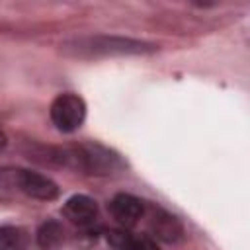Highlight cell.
<instances>
[{
  "mask_svg": "<svg viewBox=\"0 0 250 250\" xmlns=\"http://www.w3.org/2000/svg\"><path fill=\"white\" fill-rule=\"evenodd\" d=\"M125 250H160L156 240L146 234H131Z\"/></svg>",
  "mask_w": 250,
  "mask_h": 250,
  "instance_id": "30bf717a",
  "label": "cell"
},
{
  "mask_svg": "<svg viewBox=\"0 0 250 250\" xmlns=\"http://www.w3.org/2000/svg\"><path fill=\"white\" fill-rule=\"evenodd\" d=\"M4 146H6V135H4L2 131H0V150H2Z\"/></svg>",
  "mask_w": 250,
  "mask_h": 250,
  "instance_id": "8fae6325",
  "label": "cell"
},
{
  "mask_svg": "<svg viewBox=\"0 0 250 250\" xmlns=\"http://www.w3.org/2000/svg\"><path fill=\"white\" fill-rule=\"evenodd\" d=\"M62 160H68L72 166H76L88 174H111V172L123 168V162L115 152H111L109 148L96 145V143H86V145H78L70 150H64Z\"/></svg>",
  "mask_w": 250,
  "mask_h": 250,
  "instance_id": "7a4b0ae2",
  "label": "cell"
},
{
  "mask_svg": "<svg viewBox=\"0 0 250 250\" xmlns=\"http://www.w3.org/2000/svg\"><path fill=\"white\" fill-rule=\"evenodd\" d=\"M62 213L74 225L88 227L98 219V203L92 197L84 195V193H76V195L66 199V203L62 207Z\"/></svg>",
  "mask_w": 250,
  "mask_h": 250,
  "instance_id": "52a82bcc",
  "label": "cell"
},
{
  "mask_svg": "<svg viewBox=\"0 0 250 250\" xmlns=\"http://www.w3.org/2000/svg\"><path fill=\"white\" fill-rule=\"evenodd\" d=\"M62 227L57 221H45L37 230V244L43 250H53L62 242Z\"/></svg>",
  "mask_w": 250,
  "mask_h": 250,
  "instance_id": "ba28073f",
  "label": "cell"
},
{
  "mask_svg": "<svg viewBox=\"0 0 250 250\" xmlns=\"http://www.w3.org/2000/svg\"><path fill=\"white\" fill-rule=\"evenodd\" d=\"M150 232L158 240L168 242V244H174V242H180L184 238V225L172 213H168L164 209H152V215H150Z\"/></svg>",
  "mask_w": 250,
  "mask_h": 250,
  "instance_id": "5b68a950",
  "label": "cell"
},
{
  "mask_svg": "<svg viewBox=\"0 0 250 250\" xmlns=\"http://www.w3.org/2000/svg\"><path fill=\"white\" fill-rule=\"evenodd\" d=\"M61 47L66 55L82 57V59L111 57V55H148L156 51L154 43L121 37V35H84V37L68 39Z\"/></svg>",
  "mask_w": 250,
  "mask_h": 250,
  "instance_id": "6da1fadb",
  "label": "cell"
},
{
  "mask_svg": "<svg viewBox=\"0 0 250 250\" xmlns=\"http://www.w3.org/2000/svg\"><path fill=\"white\" fill-rule=\"evenodd\" d=\"M27 234L20 227H0V250H25Z\"/></svg>",
  "mask_w": 250,
  "mask_h": 250,
  "instance_id": "9c48e42d",
  "label": "cell"
},
{
  "mask_svg": "<svg viewBox=\"0 0 250 250\" xmlns=\"http://www.w3.org/2000/svg\"><path fill=\"white\" fill-rule=\"evenodd\" d=\"M18 184H20L21 191L27 193L33 199L51 201V199L59 197V186L43 174H37V172H31V170H20Z\"/></svg>",
  "mask_w": 250,
  "mask_h": 250,
  "instance_id": "277c9868",
  "label": "cell"
},
{
  "mask_svg": "<svg viewBox=\"0 0 250 250\" xmlns=\"http://www.w3.org/2000/svg\"><path fill=\"white\" fill-rule=\"evenodd\" d=\"M86 117V104L76 94H61L51 104V121L62 133L76 131Z\"/></svg>",
  "mask_w": 250,
  "mask_h": 250,
  "instance_id": "3957f363",
  "label": "cell"
},
{
  "mask_svg": "<svg viewBox=\"0 0 250 250\" xmlns=\"http://www.w3.org/2000/svg\"><path fill=\"white\" fill-rule=\"evenodd\" d=\"M109 211L113 219L123 227H133L145 213V205L139 197L131 193H117L109 201Z\"/></svg>",
  "mask_w": 250,
  "mask_h": 250,
  "instance_id": "8992f818",
  "label": "cell"
}]
</instances>
